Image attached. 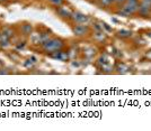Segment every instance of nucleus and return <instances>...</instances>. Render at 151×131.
<instances>
[{
	"label": "nucleus",
	"mask_w": 151,
	"mask_h": 131,
	"mask_svg": "<svg viewBox=\"0 0 151 131\" xmlns=\"http://www.w3.org/2000/svg\"><path fill=\"white\" fill-rule=\"evenodd\" d=\"M64 47H65V40L60 37H55V36H52L47 42L41 45L42 52L47 55H50L59 50H63Z\"/></svg>",
	"instance_id": "f257e3e1"
},
{
	"label": "nucleus",
	"mask_w": 151,
	"mask_h": 131,
	"mask_svg": "<svg viewBox=\"0 0 151 131\" xmlns=\"http://www.w3.org/2000/svg\"><path fill=\"white\" fill-rule=\"evenodd\" d=\"M140 2V1H139ZM139 2H131V1H125L122 6H120L119 10L116 11V15L123 16V17H132L134 15H138Z\"/></svg>",
	"instance_id": "f03ea898"
},
{
	"label": "nucleus",
	"mask_w": 151,
	"mask_h": 131,
	"mask_svg": "<svg viewBox=\"0 0 151 131\" xmlns=\"http://www.w3.org/2000/svg\"><path fill=\"white\" fill-rule=\"evenodd\" d=\"M71 29L76 37H86L90 33L89 25H83V24H73Z\"/></svg>",
	"instance_id": "7ed1b4c3"
},
{
	"label": "nucleus",
	"mask_w": 151,
	"mask_h": 131,
	"mask_svg": "<svg viewBox=\"0 0 151 131\" xmlns=\"http://www.w3.org/2000/svg\"><path fill=\"white\" fill-rule=\"evenodd\" d=\"M70 20H71L73 24H83V25H88L89 21H90V18H89V16L85 15V13H81V11H75V10H73V13H72V16H71Z\"/></svg>",
	"instance_id": "20e7f679"
},
{
	"label": "nucleus",
	"mask_w": 151,
	"mask_h": 131,
	"mask_svg": "<svg viewBox=\"0 0 151 131\" xmlns=\"http://www.w3.org/2000/svg\"><path fill=\"white\" fill-rule=\"evenodd\" d=\"M55 11H57L58 17H60L61 19H64V20H70L71 16H72V13H73V10L71 8L64 6V5L57 7V10Z\"/></svg>",
	"instance_id": "39448f33"
},
{
	"label": "nucleus",
	"mask_w": 151,
	"mask_h": 131,
	"mask_svg": "<svg viewBox=\"0 0 151 131\" xmlns=\"http://www.w3.org/2000/svg\"><path fill=\"white\" fill-rule=\"evenodd\" d=\"M138 15L142 18H148L151 15V5L143 2L140 0L139 2V9H138Z\"/></svg>",
	"instance_id": "423d86ee"
},
{
	"label": "nucleus",
	"mask_w": 151,
	"mask_h": 131,
	"mask_svg": "<svg viewBox=\"0 0 151 131\" xmlns=\"http://www.w3.org/2000/svg\"><path fill=\"white\" fill-rule=\"evenodd\" d=\"M49 56H50L51 58L57 59V61L67 62V61L69 59V52H67V50H57V52L50 54Z\"/></svg>",
	"instance_id": "0eeeda50"
},
{
	"label": "nucleus",
	"mask_w": 151,
	"mask_h": 131,
	"mask_svg": "<svg viewBox=\"0 0 151 131\" xmlns=\"http://www.w3.org/2000/svg\"><path fill=\"white\" fill-rule=\"evenodd\" d=\"M18 30L23 36H31L33 33V26L29 23H22L18 25Z\"/></svg>",
	"instance_id": "6e6552de"
},
{
	"label": "nucleus",
	"mask_w": 151,
	"mask_h": 131,
	"mask_svg": "<svg viewBox=\"0 0 151 131\" xmlns=\"http://www.w3.org/2000/svg\"><path fill=\"white\" fill-rule=\"evenodd\" d=\"M93 38L97 43H103L105 39L107 38L106 33L104 30H99V31H94V35H93Z\"/></svg>",
	"instance_id": "1a4fd4ad"
},
{
	"label": "nucleus",
	"mask_w": 151,
	"mask_h": 131,
	"mask_svg": "<svg viewBox=\"0 0 151 131\" xmlns=\"http://www.w3.org/2000/svg\"><path fill=\"white\" fill-rule=\"evenodd\" d=\"M14 35H15V29H14L12 26H6V27L2 29V31H1V36L9 38V39L13 37Z\"/></svg>",
	"instance_id": "9d476101"
},
{
	"label": "nucleus",
	"mask_w": 151,
	"mask_h": 131,
	"mask_svg": "<svg viewBox=\"0 0 151 131\" xmlns=\"http://www.w3.org/2000/svg\"><path fill=\"white\" fill-rule=\"evenodd\" d=\"M115 69H116V72L119 74H126L129 72V66L126 64H124V63H117Z\"/></svg>",
	"instance_id": "9b49d317"
},
{
	"label": "nucleus",
	"mask_w": 151,
	"mask_h": 131,
	"mask_svg": "<svg viewBox=\"0 0 151 131\" xmlns=\"http://www.w3.org/2000/svg\"><path fill=\"white\" fill-rule=\"evenodd\" d=\"M116 36L120 38H130L132 36V31L127 30V29H121V30L117 31Z\"/></svg>",
	"instance_id": "f8f14e48"
},
{
	"label": "nucleus",
	"mask_w": 151,
	"mask_h": 131,
	"mask_svg": "<svg viewBox=\"0 0 151 131\" xmlns=\"http://www.w3.org/2000/svg\"><path fill=\"white\" fill-rule=\"evenodd\" d=\"M114 0H98V6L101 8H108V7L113 6Z\"/></svg>",
	"instance_id": "ddd939ff"
},
{
	"label": "nucleus",
	"mask_w": 151,
	"mask_h": 131,
	"mask_svg": "<svg viewBox=\"0 0 151 131\" xmlns=\"http://www.w3.org/2000/svg\"><path fill=\"white\" fill-rule=\"evenodd\" d=\"M47 2L54 7H60L62 6V5H64L65 1L64 0H47Z\"/></svg>",
	"instance_id": "4468645a"
},
{
	"label": "nucleus",
	"mask_w": 151,
	"mask_h": 131,
	"mask_svg": "<svg viewBox=\"0 0 151 131\" xmlns=\"http://www.w3.org/2000/svg\"><path fill=\"white\" fill-rule=\"evenodd\" d=\"M126 0H114V5H119V6H122Z\"/></svg>",
	"instance_id": "2eb2a0df"
},
{
	"label": "nucleus",
	"mask_w": 151,
	"mask_h": 131,
	"mask_svg": "<svg viewBox=\"0 0 151 131\" xmlns=\"http://www.w3.org/2000/svg\"><path fill=\"white\" fill-rule=\"evenodd\" d=\"M9 73H10V72H9V71H7V69H4V67H2V69H0V75L1 74L7 75V74H9Z\"/></svg>",
	"instance_id": "dca6fc26"
},
{
	"label": "nucleus",
	"mask_w": 151,
	"mask_h": 131,
	"mask_svg": "<svg viewBox=\"0 0 151 131\" xmlns=\"http://www.w3.org/2000/svg\"><path fill=\"white\" fill-rule=\"evenodd\" d=\"M147 58H148L149 61H151V50L149 52V53H148V54H147Z\"/></svg>",
	"instance_id": "f3484780"
},
{
	"label": "nucleus",
	"mask_w": 151,
	"mask_h": 131,
	"mask_svg": "<svg viewBox=\"0 0 151 131\" xmlns=\"http://www.w3.org/2000/svg\"><path fill=\"white\" fill-rule=\"evenodd\" d=\"M141 1H143V2H147V4L151 5V0H141Z\"/></svg>",
	"instance_id": "a211bd4d"
},
{
	"label": "nucleus",
	"mask_w": 151,
	"mask_h": 131,
	"mask_svg": "<svg viewBox=\"0 0 151 131\" xmlns=\"http://www.w3.org/2000/svg\"><path fill=\"white\" fill-rule=\"evenodd\" d=\"M148 36H149V37L151 38V31H150V33H149V34H148Z\"/></svg>",
	"instance_id": "6ab92c4d"
},
{
	"label": "nucleus",
	"mask_w": 151,
	"mask_h": 131,
	"mask_svg": "<svg viewBox=\"0 0 151 131\" xmlns=\"http://www.w3.org/2000/svg\"><path fill=\"white\" fill-rule=\"evenodd\" d=\"M0 37H1V33H0Z\"/></svg>",
	"instance_id": "aec40b11"
},
{
	"label": "nucleus",
	"mask_w": 151,
	"mask_h": 131,
	"mask_svg": "<svg viewBox=\"0 0 151 131\" xmlns=\"http://www.w3.org/2000/svg\"><path fill=\"white\" fill-rule=\"evenodd\" d=\"M150 16H151V15H150Z\"/></svg>",
	"instance_id": "412c9836"
}]
</instances>
